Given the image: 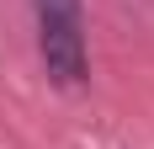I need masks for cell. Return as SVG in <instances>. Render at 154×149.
I'll return each mask as SVG.
<instances>
[{"label":"cell","instance_id":"1","mask_svg":"<svg viewBox=\"0 0 154 149\" xmlns=\"http://www.w3.org/2000/svg\"><path fill=\"white\" fill-rule=\"evenodd\" d=\"M32 5H37V53H43L48 80H59V85H80V80L91 74L80 0H32Z\"/></svg>","mask_w":154,"mask_h":149}]
</instances>
